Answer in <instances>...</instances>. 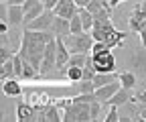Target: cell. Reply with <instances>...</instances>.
<instances>
[{
    "label": "cell",
    "mask_w": 146,
    "mask_h": 122,
    "mask_svg": "<svg viewBox=\"0 0 146 122\" xmlns=\"http://www.w3.org/2000/svg\"><path fill=\"white\" fill-rule=\"evenodd\" d=\"M55 37L51 31H33V29H25L23 37H21V47H18V55L23 59H27L29 63H33L41 73V63L45 57V49L47 43Z\"/></svg>",
    "instance_id": "6da1fadb"
},
{
    "label": "cell",
    "mask_w": 146,
    "mask_h": 122,
    "mask_svg": "<svg viewBox=\"0 0 146 122\" xmlns=\"http://www.w3.org/2000/svg\"><path fill=\"white\" fill-rule=\"evenodd\" d=\"M91 35H94L96 41H102L106 43L110 49L114 47H122L124 45V39H126V33L124 31H118L112 23V19L110 21H100L94 25V29H91Z\"/></svg>",
    "instance_id": "7a4b0ae2"
},
{
    "label": "cell",
    "mask_w": 146,
    "mask_h": 122,
    "mask_svg": "<svg viewBox=\"0 0 146 122\" xmlns=\"http://www.w3.org/2000/svg\"><path fill=\"white\" fill-rule=\"evenodd\" d=\"M67 49H69V53H91V47H94L96 39H94V35L83 31V33H69L67 37H63Z\"/></svg>",
    "instance_id": "3957f363"
},
{
    "label": "cell",
    "mask_w": 146,
    "mask_h": 122,
    "mask_svg": "<svg viewBox=\"0 0 146 122\" xmlns=\"http://www.w3.org/2000/svg\"><path fill=\"white\" fill-rule=\"evenodd\" d=\"M89 104L91 102H83L75 96L73 102L63 110V122H87V120H91Z\"/></svg>",
    "instance_id": "277c9868"
},
{
    "label": "cell",
    "mask_w": 146,
    "mask_h": 122,
    "mask_svg": "<svg viewBox=\"0 0 146 122\" xmlns=\"http://www.w3.org/2000/svg\"><path fill=\"white\" fill-rule=\"evenodd\" d=\"M91 57H94L98 73H114L116 71V57L112 53V49H106L102 53H91Z\"/></svg>",
    "instance_id": "5b68a950"
},
{
    "label": "cell",
    "mask_w": 146,
    "mask_h": 122,
    "mask_svg": "<svg viewBox=\"0 0 146 122\" xmlns=\"http://www.w3.org/2000/svg\"><path fill=\"white\" fill-rule=\"evenodd\" d=\"M53 69H57V37H53L47 43L45 57H43V63H41V75H49Z\"/></svg>",
    "instance_id": "8992f818"
},
{
    "label": "cell",
    "mask_w": 146,
    "mask_h": 122,
    "mask_svg": "<svg viewBox=\"0 0 146 122\" xmlns=\"http://www.w3.org/2000/svg\"><path fill=\"white\" fill-rule=\"evenodd\" d=\"M91 14H94V21L100 23V21H110L112 19V6H110V2H106V0H91V2L85 6Z\"/></svg>",
    "instance_id": "52a82bcc"
},
{
    "label": "cell",
    "mask_w": 146,
    "mask_h": 122,
    "mask_svg": "<svg viewBox=\"0 0 146 122\" xmlns=\"http://www.w3.org/2000/svg\"><path fill=\"white\" fill-rule=\"evenodd\" d=\"M61 108L53 102H49L47 106H41V108H36V122H59L63 120V114L59 112Z\"/></svg>",
    "instance_id": "ba28073f"
},
{
    "label": "cell",
    "mask_w": 146,
    "mask_h": 122,
    "mask_svg": "<svg viewBox=\"0 0 146 122\" xmlns=\"http://www.w3.org/2000/svg\"><path fill=\"white\" fill-rule=\"evenodd\" d=\"M53 19H55V12L53 10H45L41 16H36L35 21L23 25L25 29H33V31H51V25H53Z\"/></svg>",
    "instance_id": "9c48e42d"
},
{
    "label": "cell",
    "mask_w": 146,
    "mask_h": 122,
    "mask_svg": "<svg viewBox=\"0 0 146 122\" xmlns=\"http://www.w3.org/2000/svg\"><path fill=\"white\" fill-rule=\"evenodd\" d=\"M6 23L10 27L25 25V8H23V4H10V6H6Z\"/></svg>",
    "instance_id": "30bf717a"
},
{
    "label": "cell",
    "mask_w": 146,
    "mask_h": 122,
    "mask_svg": "<svg viewBox=\"0 0 146 122\" xmlns=\"http://www.w3.org/2000/svg\"><path fill=\"white\" fill-rule=\"evenodd\" d=\"M79 6L75 4V0H59V4L53 8V12L57 16H63V19H73L77 14Z\"/></svg>",
    "instance_id": "8fae6325"
},
{
    "label": "cell",
    "mask_w": 146,
    "mask_h": 122,
    "mask_svg": "<svg viewBox=\"0 0 146 122\" xmlns=\"http://www.w3.org/2000/svg\"><path fill=\"white\" fill-rule=\"evenodd\" d=\"M16 118H18V122H33V120H36V108L31 102H21L16 106Z\"/></svg>",
    "instance_id": "7c38bea8"
},
{
    "label": "cell",
    "mask_w": 146,
    "mask_h": 122,
    "mask_svg": "<svg viewBox=\"0 0 146 122\" xmlns=\"http://www.w3.org/2000/svg\"><path fill=\"white\" fill-rule=\"evenodd\" d=\"M51 33L55 35V37H67V35L71 33V19H63V16L55 14L53 25H51Z\"/></svg>",
    "instance_id": "4fadbf2b"
},
{
    "label": "cell",
    "mask_w": 146,
    "mask_h": 122,
    "mask_svg": "<svg viewBox=\"0 0 146 122\" xmlns=\"http://www.w3.org/2000/svg\"><path fill=\"white\" fill-rule=\"evenodd\" d=\"M122 88V83L116 79V81H112V83H106V85H102V88H98L96 90V98L102 102V104H108V100L112 98L118 90Z\"/></svg>",
    "instance_id": "5bb4252c"
},
{
    "label": "cell",
    "mask_w": 146,
    "mask_h": 122,
    "mask_svg": "<svg viewBox=\"0 0 146 122\" xmlns=\"http://www.w3.org/2000/svg\"><path fill=\"white\" fill-rule=\"evenodd\" d=\"M130 31L132 33H140L144 27H146V12L140 8V6H136L134 10H132V14H130Z\"/></svg>",
    "instance_id": "9a60e30c"
},
{
    "label": "cell",
    "mask_w": 146,
    "mask_h": 122,
    "mask_svg": "<svg viewBox=\"0 0 146 122\" xmlns=\"http://www.w3.org/2000/svg\"><path fill=\"white\" fill-rule=\"evenodd\" d=\"M132 90H128V88H120L112 98H110L108 100V104H110V106H124V104H128V102H132Z\"/></svg>",
    "instance_id": "2e32d148"
},
{
    "label": "cell",
    "mask_w": 146,
    "mask_h": 122,
    "mask_svg": "<svg viewBox=\"0 0 146 122\" xmlns=\"http://www.w3.org/2000/svg\"><path fill=\"white\" fill-rule=\"evenodd\" d=\"M2 92L8 98H18V96L23 94V85L18 83L16 77H10V79H4L2 81Z\"/></svg>",
    "instance_id": "e0dca14e"
},
{
    "label": "cell",
    "mask_w": 146,
    "mask_h": 122,
    "mask_svg": "<svg viewBox=\"0 0 146 122\" xmlns=\"http://www.w3.org/2000/svg\"><path fill=\"white\" fill-rule=\"evenodd\" d=\"M69 57H71V53H69V49H67L63 37H57V69L65 67L67 61H69Z\"/></svg>",
    "instance_id": "ac0fdd59"
},
{
    "label": "cell",
    "mask_w": 146,
    "mask_h": 122,
    "mask_svg": "<svg viewBox=\"0 0 146 122\" xmlns=\"http://www.w3.org/2000/svg\"><path fill=\"white\" fill-rule=\"evenodd\" d=\"M27 102H31L35 108H41V106H47L49 102H53L51 98H49V94H45V92H29V100Z\"/></svg>",
    "instance_id": "d6986e66"
},
{
    "label": "cell",
    "mask_w": 146,
    "mask_h": 122,
    "mask_svg": "<svg viewBox=\"0 0 146 122\" xmlns=\"http://www.w3.org/2000/svg\"><path fill=\"white\" fill-rule=\"evenodd\" d=\"M61 73L63 75H67V79L71 81V83H75V81H79V79H83V67H61Z\"/></svg>",
    "instance_id": "ffe728a7"
},
{
    "label": "cell",
    "mask_w": 146,
    "mask_h": 122,
    "mask_svg": "<svg viewBox=\"0 0 146 122\" xmlns=\"http://www.w3.org/2000/svg\"><path fill=\"white\" fill-rule=\"evenodd\" d=\"M116 79H118V73H116V71H114V73H96V75H94L96 90H98V88H102V85H106V83L116 81Z\"/></svg>",
    "instance_id": "44dd1931"
},
{
    "label": "cell",
    "mask_w": 146,
    "mask_h": 122,
    "mask_svg": "<svg viewBox=\"0 0 146 122\" xmlns=\"http://www.w3.org/2000/svg\"><path fill=\"white\" fill-rule=\"evenodd\" d=\"M118 81L122 83V88L132 90L134 85H136V75L132 71H122V73H118Z\"/></svg>",
    "instance_id": "7402d4cb"
},
{
    "label": "cell",
    "mask_w": 146,
    "mask_h": 122,
    "mask_svg": "<svg viewBox=\"0 0 146 122\" xmlns=\"http://www.w3.org/2000/svg\"><path fill=\"white\" fill-rule=\"evenodd\" d=\"M79 16H81V23H83V29L87 31V33H91V29H94V25H96V21H94V14H91L85 6L83 8H79Z\"/></svg>",
    "instance_id": "603a6c76"
},
{
    "label": "cell",
    "mask_w": 146,
    "mask_h": 122,
    "mask_svg": "<svg viewBox=\"0 0 146 122\" xmlns=\"http://www.w3.org/2000/svg\"><path fill=\"white\" fill-rule=\"evenodd\" d=\"M75 88L79 94H94L96 83H94V79H79V81H75Z\"/></svg>",
    "instance_id": "cb8c5ba5"
},
{
    "label": "cell",
    "mask_w": 146,
    "mask_h": 122,
    "mask_svg": "<svg viewBox=\"0 0 146 122\" xmlns=\"http://www.w3.org/2000/svg\"><path fill=\"white\" fill-rule=\"evenodd\" d=\"M10 77H16V73H14V61L12 59H8V61H4L2 63V69H0V79H10Z\"/></svg>",
    "instance_id": "d4e9b609"
},
{
    "label": "cell",
    "mask_w": 146,
    "mask_h": 122,
    "mask_svg": "<svg viewBox=\"0 0 146 122\" xmlns=\"http://www.w3.org/2000/svg\"><path fill=\"white\" fill-rule=\"evenodd\" d=\"M87 57H89V53H73L67 61V67H83Z\"/></svg>",
    "instance_id": "484cf974"
},
{
    "label": "cell",
    "mask_w": 146,
    "mask_h": 122,
    "mask_svg": "<svg viewBox=\"0 0 146 122\" xmlns=\"http://www.w3.org/2000/svg\"><path fill=\"white\" fill-rule=\"evenodd\" d=\"M104 104L100 100H94L89 104V114H91V120H100V110H102Z\"/></svg>",
    "instance_id": "4316f807"
},
{
    "label": "cell",
    "mask_w": 146,
    "mask_h": 122,
    "mask_svg": "<svg viewBox=\"0 0 146 122\" xmlns=\"http://www.w3.org/2000/svg\"><path fill=\"white\" fill-rule=\"evenodd\" d=\"M85 29H83V23H81V16H79V10H77V14L71 19V33H83Z\"/></svg>",
    "instance_id": "83f0119b"
},
{
    "label": "cell",
    "mask_w": 146,
    "mask_h": 122,
    "mask_svg": "<svg viewBox=\"0 0 146 122\" xmlns=\"http://www.w3.org/2000/svg\"><path fill=\"white\" fill-rule=\"evenodd\" d=\"M104 120H106V122H118V120H120L118 106H110V112H108V116H106Z\"/></svg>",
    "instance_id": "f1b7e54d"
},
{
    "label": "cell",
    "mask_w": 146,
    "mask_h": 122,
    "mask_svg": "<svg viewBox=\"0 0 146 122\" xmlns=\"http://www.w3.org/2000/svg\"><path fill=\"white\" fill-rule=\"evenodd\" d=\"M41 2L45 4V8H47V10H53L55 6L59 4V0H41Z\"/></svg>",
    "instance_id": "f546056e"
},
{
    "label": "cell",
    "mask_w": 146,
    "mask_h": 122,
    "mask_svg": "<svg viewBox=\"0 0 146 122\" xmlns=\"http://www.w3.org/2000/svg\"><path fill=\"white\" fill-rule=\"evenodd\" d=\"M138 35H140V43H142V47L146 49V27H144V29H142Z\"/></svg>",
    "instance_id": "4dcf8cb0"
},
{
    "label": "cell",
    "mask_w": 146,
    "mask_h": 122,
    "mask_svg": "<svg viewBox=\"0 0 146 122\" xmlns=\"http://www.w3.org/2000/svg\"><path fill=\"white\" fill-rule=\"evenodd\" d=\"M89 2H91V0H75V4H77L79 8H83V6H87Z\"/></svg>",
    "instance_id": "1f68e13d"
},
{
    "label": "cell",
    "mask_w": 146,
    "mask_h": 122,
    "mask_svg": "<svg viewBox=\"0 0 146 122\" xmlns=\"http://www.w3.org/2000/svg\"><path fill=\"white\" fill-rule=\"evenodd\" d=\"M25 2H27V0H8L6 6H10V4H25Z\"/></svg>",
    "instance_id": "d6a6232c"
},
{
    "label": "cell",
    "mask_w": 146,
    "mask_h": 122,
    "mask_svg": "<svg viewBox=\"0 0 146 122\" xmlns=\"http://www.w3.org/2000/svg\"><path fill=\"white\" fill-rule=\"evenodd\" d=\"M108 2H110V6H112V8H116L120 2H124V0H108Z\"/></svg>",
    "instance_id": "836d02e7"
},
{
    "label": "cell",
    "mask_w": 146,
    "mask_h": 122,
    "mask_svg": "<svg viewBox=\"0 0 146 122\" xmlns=\"http://www.w3.org/2000/svg\"><path fill=\"white\" fill-rule=\"evenodd\" d=\"M138 6H140V8H142V10H144V12H146V0H144V2H140V4H138Z\"/></svg>",
    "instance_id": "e575fe53"
},
{
    "label": "cell",
    "mask_w": 146,
    "mask_h": 122,
    "mask_svg": "<svg viewBox=\"0 0 146 122\" xmlns=\"http://www.w3.org/2000/svg\"><path fill=\"white\" fill-rule=\"evenodd\" d=\"M6 2H8V0H2V4H6Z\"/></svg>",
    "instance_id": "d590c367"
}]
</instances>
